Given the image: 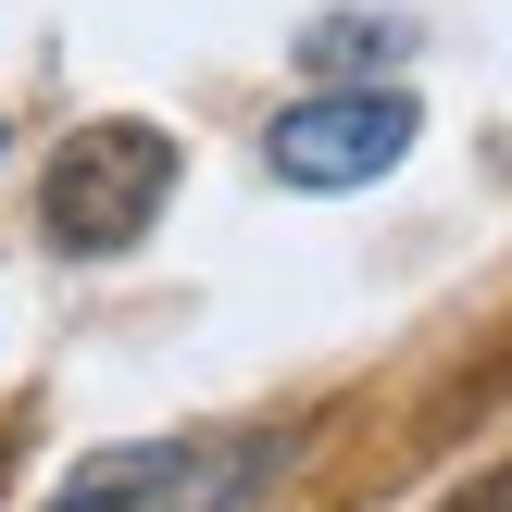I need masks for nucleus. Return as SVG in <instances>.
Segmentation results:
<instances>
[{
	"instance_id": "nucleus-1",
	"label": "nucleus",
	"mask_w": 512,
	"mask_h": 512,
	"mask_svg": "<svg viewBox=\"0 0 512 512\" xmlns=\"http://www.w3.org/2000/svg\"><path fill=\"white\" fill-rule=\"evenodd\" d=\"M175 200V125H138V113H100L50 150L38 175V225L63 263H113V250L150 238V213Z\"/></svg>"
},
{
	"instance_id": "nucleus-2",
	"label": "nucleus",
	"mask_w": 512,
	"mask_h": 512,
	"mask_svg": "<svg viewBox=\"0 0 512 512\" xmlns=\"http://www.w3.org/2000/svg\"><path fill=\"white\" fill-rule=\"evenodd\" d=\"M413 88H313V100H288V113L263 125V163H275V188H313V200H338V188H375V175L413 150Z\"/></svg>"
},
{
	"instance_id": "nucleus-3",
	"label": "nucleus",
	"mask_w": 512,
	"mask_h": 512,
	"mask_svg": "<svg viewBox=\"0 0 512 512\" xmlns=\"http://www.w3.org/2000/svg\"><path fill=\"white\" fill-rule=\"evenodd\" d=\"M288 463H300V425H250V438H175V463H163V488H150V512H250Z\"/></svg>"
},
{
	"instance_id": "nucleus-4",
	"label": "nucleus",
	"mask_w": 512,
	"mask_h": 512,
	"mask_svg": "<svg viewBox=\"0 0 512 512\" xmlns=\"http://www.w3.org/2000/svg\"><path fill=\"white\" fill-rule=\"evenodd\" d=\"M163 463H175V438H138V450H88V463L63 475L38 512H150V488H163Z\"/></svg>"
},
{
	"instance_id": "nucleus-5",
	"label": "nucleus",
	"mask_w": 512,
	"mask_h": 512,
	"mask_svg": "<svg viewBox=\"0 0 512 512\" xmlns=\"http://www.w3.org/2000/svg\"><path fill=\"white\" fill-rule=\"evenodd\" d=\"M413 50V25H388V13H325V25H300V63L325 75V88H375V63H400Z\"/></svg>"
},
{
	"instance_id": "nucleus-6",
	"label": "nucleus",
	"mask_w": 512,
	"mask_h": 512,
	"mask_svg": "<svg viewBox=\"0 0 512 512\" xmlns=\"http://www.w3.org/2000/svg\"><path fill=\"white\" fill-rule=\"evenodd\" d=\"M438 512H512V475H475V488H450Z\"/></svg>"
},
{
	"instance_id": "nucleus-7",
	"label": "nucleus",
	"mask_w": 512,
	"mask_h": 512,
	"mask_svg": "<svg viewBox=\"0 0 512 512\" xmlns=\"http://www.w3.org/2000/svg\"><path fill=\"white\" fill-rule=\"evenodd\" d=\"M0 475H13V438H0Z\"/></svg>"
},
{
	"instance_id": "nucleus-8",
	"label": "nucleus",
	"mask_w": 512,
	"mask_h": 512,
	"mask_svg": "<svg viewBox=\"0 0 512 512\" xmlns=\"http://www.w3.org/2000/svg\"><path fill=\"white\" fill-rule=\"evenodd\" d=\"M0 150H13V138H0Z\"/></svg>"
}]
</instances>
